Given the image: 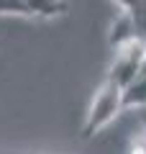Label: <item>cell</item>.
Returning <instances> with one entry per match:
<instances>
[{"label":"cell","mask_w":146,"mask_h":154,"mask_svg":"<svg viewBox=\"0 0 146 154\" xmlns=\"http://www.w3.org/2000/svg\"><path fill=\"white\" fill-rule=\"evenodd\" d=\"M123 110V88L115 80L105 77V82L97 88V93L92 95V103L85 113V123H82V136L90 139L97 131H103L115 116Z\"/></svg>","instance_id":"obj_1"},{"label":"cell","mask_w":146,"mask_h":154,"mask_svg":"<svg viewBox=\"0 0 146 154\" xmlns=\"http://www.w3.org/2000/svg\"><path fill=\"white\" fill-rule=\"evenodd\" d=\"M128 108H146V57L141 62V67L136 69V75L131 77L123 88V110Z\"/></svg>","instance_id":"obj_2"},{"label":"cell","mask_w":146,"mask_h":154,"mask_svg":"<svg viewBox=\"0 0 146 154\" xmlns=\"http://www.w3.org/2000/svg\"><path fill=\"white\" fill-rule=\"evenodd\" d=\"M128 23L133 26L136 36L146 41V0H115Z\"/></svg>","instance_id":"obj_3"}]
</instances>
